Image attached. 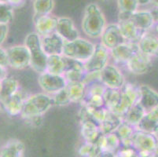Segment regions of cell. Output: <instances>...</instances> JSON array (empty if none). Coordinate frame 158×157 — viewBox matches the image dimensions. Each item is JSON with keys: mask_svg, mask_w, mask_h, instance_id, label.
<instances>
[{"mask_svg": "<svg viewBox=\"0 0 158 157\" xmlns=\"http://www.w3.org/2000/svg\"><path fill=\"white\" fill-rule=\"evenodd\" d=\"M106 25V17L99 6L96 3L88 4L84 10L81 23L84 34L90 39L100 38Z\"/></svg>", "mask_w": 158, "mask_h": 157, "instance_id": "cell-1", "label": "cell"}, {"mask_svg": "<svg viewBox=\"0 0 158 157\" xmlns=\"http://www.w3.org/2000/svg\"><path fill=\"white\" fill-rule=\"evenodd\" d=\"M53 105L52 96L44 92L30 95L24 101L21 116L26 121L43 116Z\"/></svg>", "mask_w": 158, "mask_h": 157, "instance_id": "cell-2", "label": "cell"}, {"mask_svg": "<svg viewBox=\"0 0 158 157\" xmlns=\"http://www.w3.org/2000/svg\"><path fill=\"white\" fill-rule=\"evenodd\" d=\"M24 45L28 47L31 55L30 67L39 75L45 72L48 56L43 49L41 37L35 31L29 33L24 39Z\"/></svg>", "mask_w": 158, "mask_h": 157, "instance_id": "cell-3", "label": "cell"}, {"mask_svg": "<svg viewBox=\"0 0 158 157\" xmlns=\"http://www.w3.org/2000/svg\"><path fill=\"white\" fill-rule=\"evenodd\" d=\"M96 44L85 38H78L71 42H65L62 55L71 60L85 63L94 53Z\"/></svg>", "mask_w": 158, "mask_h": 157, "instance_id": "cell-4", "label": "cell"}, {"mask_svg": "<svg viewBox=\"0 0 158 157\" xmlns=\"http://www.w3.org/2000/svg\"><path fill=\"white\" fill-rule=\"evenodd\" d=\"M132 147L139 157H151L158 150V142L153 134L135 130L132 137Z\"/></svg>", "mask_w": 158, "mask_h": 157, "instance_id": "cell-5", "label": "cell"}, {"mask_svg": "<svg viewBox=\"0 0 158 157\" xmlns=\"http://www.w3.org/2000/svg\"><path fill=\"white\" fill-rule=\"evenodd\" d=\"M121 97L120 103L116 108L113 113L123 118L127 111L135 105L139 100V85L126 83L124 86L120 89Z\"/></svg>", "mask_w": 158, "mask_h": 157, "instance_id": "cell-6", "label": "cell"}, {"mask_svg": "<svg viewBox=\"0 0 158 157\" xmlns=\"http://www.w3.org/2000/svg\"><path fill=\"white\" fill-rule=\"evenodd\" d=\"M110 52L101 43H96L95 50L91 55L84 64L85 72H101L108 64H110Z\"/></svg>", "mask_w": 158, "mask_h": 157, "instance_id": "cell-7", "label": "cell"}, {"mask_svg": "<svg viewBox=\"0 0 158 157\" xmlns=\"http://www.w3.org/2000/svg\"><path fill=\"white\" fill-rule=\"evenodd\" d=\"M101 83L106 88L120 90L127 82L118 66L109 64L101 71Z\"/></svg>", "mask_w": 158, "mask_h": 157, "instance_id": "cell-8", "label": "cell"}, {"mask_svg": "<svg viewBox=\"0 0 158 157\" xmlns=\"http://www.w3.org/2000/svg\"><path fill=\"white\" fill-rule=\"evenodd\" d=\"M9 66L17 70H22L29 67L31 55L28 47L24 45H16L7 49Z\"/></svg>", "mask_w": 158, "mask_h": 157, "instance_id": "cell-9", "label": "cell"}, {"mask_svg": "<svg viewBox=\"0 0 158 157\" xmlns=\"http://www.w3.org/2000/svg\"><path fill=\"white\" fill-rule=\"evenodd\" d=\"M38 83L44 93L51 96L65 88L68 85L64 76L53 75L47 72L39 75Z\"/></svg>", "mask_w": 158, "mask_h": 157, "instance_id": "cell-10", "label": "cell"}, {"mask_svg": "<svg viewBox=\"0 0 158 157\" xmlns=\"http://www.w3.org/2000/svg\"><path fill=\"white\" fill-rule=\"evenodd\" d=\"M139 51V49L137 43L124 42L113 50H110V59L113 60L114 64L116 65L121 64L125 66L127 61Z\"/></svg>", "mask_w": 158, "mask_h": 157, "instance_id": "cell-11", "label": "cell"}, {"mask_svg": "<svg viewBox=\"0 0 158 157\" xmlns=\"http://www.w3.org/2000/svg\"><path fill=\"white\" fill-rule=\"evenodd\" d=\"M100 43L109 50H113L115 47L125 42L122 37L117 23L107 24L100 37Z\"/></svg>", "mask_w": 158, "mask_h": 157, "instance_id": "cell-12", "label": "cell"}, {"mask_svg": "<svg viewBox=\"0 0 158 157\" xmlns=\"http://www.w3.org/2000/svg\"><path fill=\"white\" fill-rule=\"evenodd\" d=\"M55 32L65 42H71L80 38V32L76 28L74 22L68 17H60L57 18Z\"/></svg>", "mask_w": 158, "mask_h": 157, "instance_id": "cell-13", "label": "cell"}, {"mask_svg": "<svg viewBox=\"0 0 158 157\" xmlns=\"http://www.w3.org/2000/svg\"><path fill=\"white\" fill-rule=\"evenodd\" d=\"M127 71L133 75H143L149 71L152 66V58L139 51L126 64Z\"/></svg>", "mask_w": 158, "mask_h": 157, "instance_id": "cell-14", "label": "cell"}, {"mask_svg": "<svg viewBox=\"0 0 158 157\" xmlns=\"http://www.w3.org/2000/svg\"><path fill=\"white\" fill-rule=\"evenodd\" d=\"M130 20L143 32L150 31L156 22L153 13L149 10H139L131 16Z\"/></svg>", "mask_w": 158, "mask_h": 157, "instance_id": "cell-15", "label": "cell"}, {"mask_svg": "<svg viewBox=\"0 0 158 157\" xmlns=\"http://www.w3.org/2000/svg\"><path fill=\"white\" fill-rule=\"evenodd\" d=\"M41 43L43 49L47 56L62 55L65 41L57 32H53L42 37Z\"/></svg>", "mask_w": 158, "mask_h": 157, "instance_id": "cell-16", "label": "cell"}, {"mask_svg": "<svg viewBox=\"0 0 158 157\" xmlns=\"http://www.w3.org/2000/svg\"><path fill=\"white\" fill-rule=\"evenodd\" d=\"M139 103L146 112L158 107V92L146 84L139 85Z\"/></svg>", "mask_w": 158, "mask_h": 157, "instance_id": "cell-17", "label": "cell"}, {"mask_svg": "<svg viewBox=\"0 0 158 157\" xmlns=\"http://www.w3.org/2000/svg\"><path fill=\"white\" fill-rule=\"evenodd\" d=\"M139 51L149 57L158 56V35L146 31L138 42Z\"/></svg>", "mask_w": 158, "mask_h": 157, "instance_id": "cell-18", "label": "cell"}, {"mask_svg": "<svg viewBox=\"0 0 158 157\" xmlns=\"http://www.w3.org/2000/svg\"><path fill=\"white\" fill-rule=\"evenodd\" d=\"M57 18L58 17L50 14V15L42 16V17H37L35 19H33L34 24H35V32L41 38L53 32H55Z\"/></svg>", "mask_w": 158, "mask_h": 157, "instance_id": "cell-19", "label": "cell"}, {"mask_svg": "<svg viewBox=\"0 0 158 157\" xmlns=\"http://www.w3.org/2000/svg\"><path fill=\"white\" fill-rule=\"evenodd\" d=\"M66 61L67 68L64 74V77L65 78L67 83H73L83 81L85 74L84 63L68 58H66Z\"/></svg>", "mask_w": 158, "mask_h": 157, "instance_id": "cell-20", "label": "cell"}, {"mask_svg": "<svg viewBox=\"0 0 158 157\" xmlns=\"http://www.w3.org/2000/svg\"><path fill=\"white\" fill-rule=\"evenodd\" d=\"M117 24L122 37L125 42L138 43L145 33L139 30L130 19L119 21Z\"/></svg>", "mask_w": 158, "mask_h": 157, "instance_id": "cell-21", "label": "cell"}, {"mask_svg": "<svg viewBox=\"0 0 158 157\" xmlns=\"http://www.w3.org/2000/svg\"><path fill=\"white\" fill-rule=\"evenodd\" d=\"M27 97L23 94L22 91L19 90L18 93L13 95L12 97L7 99L2 105L5 109L6 112L10 116H17L19 115L21 116L23 108H24V101Z\"/></svg>", "mask_w": 158, "mask_h": 157, "instance_id": "cell-22", "label": "cell"}, {"mask_svg": "<svg viewBox=\"0 0 158 157\" xmlns=\"http://www.w3.org/2000/svg\"><path fill=\"white\" fill-rule=\"evenodd\" d=\"M80 134L85 142L94 144L102 135L98 125L91 120L81 123Z\"/></svg>", "mask_w": 158, "mask_h": 157, "instance_id": "cell-23", "label": "cell"}, {"mask_svg": "<svg viewBox=\"0 0 158 157\" xmlns=\"http://www.w3.org/2000/svg\"><path fill=\"white\" fill-rule=\"evenodd\" d=\"M24 152V143L17 139H12L0 149V157H23Z\"/></svg>", "mask_w": 158, "mask_h": 157, "instance_id": "cell-24", "label": "cell"}, {"mask_svg": "<svg viewBox=\"0 0 158 157\" xmlns=\"http://www.w3.org/2000/svg\"><path fill=\"white\" fill-rule=\"evenodd\" d=\"M67 68L66 58L63 55L48 56L47 63V72L57 76H64Z\"/></svg>", "mask_w": 158, "mask_h": 157, "instance_id": "cell-25", "label": "cell"}, {"mask_svg": "<svg viewBox=\"0 0 158 157\" xmlns=\"http://www.w3.org/2000/svg\"><path fill=\"white\" fill-rule=\"evenodd\" d=\"M123 118L110 111L105 120L98 125L102 134L107 135L115 133L120 124L123 123Z\"/></svg>", "mask_w": 158, "mask_h": 157, "instance_id": "cell-26", "label": "cell"}, {"mask_svg": "<svg viewBox=\"0 0 158 157\" xmlns=\"http://www.w3.org/2000/svg\"><path fill=\"white\" fill-rule=\"evenodd\" d=\"M2 83V90L0 93V103H4L7 99L12 97L13 95L20 90L19 83L15 78L6 77Z\"/></svg>", "mask_w": 158, "mask_h": 157, "instance_id": "cell-27", "label": "cell"}, {"mask_svg": "<svg viewBox=\"0 0 158 157\" xmlns=\"http://www.w3.org/2000/svg\"><path fill=\"white\" fill-rule=\"evenodd\" d=\"M117 7L119 10V21L130 19L131 16L139 10V0H118Z\"/></svg>", "mask_w": 158, "mask_h": 157, "instance_id": "cell-28", "label": "cell"}, {"mask_svg": "<svg viewBox=\"0 0 158 157\" xmlns=\"http://www.w3.org/2000/svg\"><path fill=\"white\" fill-rule=\"evenodd\" d=\"M146 112L139 102L132 106L123 117V122L136 128L146 115Z\"/></svg>", "mask_w": 158, "mask_h": 157, "instance_id": "cell-29", "label": "cell"}, {"mask_svg": "<svg viewBox=\"0 0 158 157\" xmlns=\"http://www.w3.org/2000/svg\"><path fill=\"white\" fill-rule=\"evenodd\" d=\"M69 95L71 103H82L86 98L87 86L83 82L68 83L67 85Z\"/></svg>", "mask_w": 158, "mask_h": 157, "instance_id": "cell-30", "label": "cell"}, {"mask_svg": "<svg viewBox=\"0 0 158 157\" xmlns=\"http://www.w3.org/2000/svg\"><path fill=\"white\" fill-rule=\"evenodd\" d=\"M158 125V116L155 109L146 112L143 119L140 122L137 127L138 130L152 134L155 128Z\"/></svg>", "mask_w": 158, "mask_h": 157, "instance_id": "cell-31", "label": "cell"}, {"mask_svg": "<svg viewBox=\"0 0 158 157\" xmlns=\"http://www.w3.org/2000/svg\"><path fill=\"white\" fill-rule=\"evenodd\" d=\"M135 130L134 126L123 121V123L115 132L120 139L121 147H132V137L134 135Z\"/></svg>", "mask_w": 158, "mask_h": 157, "instance_id": "cell-32", "label": "cell"}, {"mask_svg": "<svg viewBox=\"0 0 158 157\" xmlns=\"http://www.w3.org/2000/svg\"><path fill=\"white\" fill-rule=\"evenodd\" d=\"M55 6L54 0H35L33 2L34 17L33 19L42 16L50 15Z\"/></svg>", "mask_w": 158, "mask_h": 157, "instance_id": "cell-33", "label": "cell"}, {"mask_svg": "<svg viewBox=\"0 0 158 157\" xmlns=\"http://www.w3.org/2000/svg\"><path fill=\"white\" fill-rule=\"evenodd\" d=\"M120 97H121L120 90L107 88L105 93L103 94V98L105 101V107L111 112H113L120 103Z\"/></svg>", "mask_w": 158, "mask_h": 157, "instance_id": "cell-34", "label": "cell"}, {"mask_svg": "<svg viewBox=\"0 0 158 157\" xmlns=\"http://www.w3.org/2000/svg\"><path fill=\"white\" fill-rule=\"evenodd\" d=\"M14 18V9L8 1H0V24H8Z\"/></svg>", "mask_w": 158, "mask_h": 157, "instance_id": "cell-35", "label": "cell"}, {"mask_svg": "<svg viewBox=\"0 0 158 157\" xmlns=\"http://www.w3.org/2000/svg\"><path fill=\"white\" fill-rule=\"evenodd\" d=\"M52 100L54 105L56 106H66L71 104V101L69 98V95L68 89L67 86L63 90H60L55 94L52 95Z\"/></svg>", "mask_w": 158, "mask_h": 157, "instance_id": "cell-36", "label": "cell"}, {"mask_svg": "<svg viewBox=\"0 0 158 157\" xmlns=\"http://www.w3.org/2000/svg\"><path fill=\"white\" fill-rule=\"evenodd\" d=\"M98 153L95 144L84 142L78 149V154L81 157H95Z\"/></svg>", "mask_w": 158, "mask_h": 157, "instance_id": "cell-37", "label": "cell"}, {"mask_svg": "<svg viewBox=\"0 0 158 157\" xmlns=\"http://www.w3.org/2000/svg\"><path fill=\"white\" fill-rule=\"evenodd\" d=\"M106 152H111L116 153L121 148V142L118 135L116 133H112L106 135Z\"/></svg>", "mask_w": 158, "mask_h": 157, "instance_id": "cell-38", "label": "cell"}, {"mask_svg": "<svg viewBox=\"0 0 158 157\" xmlns=\"http://www.w3.org/2000/svg\"><path fill=\"white\" fill-rule=\"evenodd\" d=\"M106 87L101 83L97 82L87 86V95L86 97L90 96H103L106 90Z\"/></svg>", "mask_w": 158, "mask_h": 157, "instance_id": "cell-39", "label": "cell"}, {"mask_svg": "<svg viewBox=\"0 0 158 157\" xmlns=\"http://www.w3.org/2000/svg\"><path fill=\"white\" fill-rule=\"evenodd\" d=\"M81 104H84L94 109H101L105 107V101L103 96H90L86 97L85 100Z\"/></svg>", "mask_w": 158, "mask_h": 157, "instance_id": "cell-40", "label": "cell"}, {"mask_svg": "<svg viewBox=\"0 0 158 157\" xmlns=\"http://www.w3.org/2000/svg\"><path fill=\"white\" fill-rule=\"evenodd\" d=\"M82 82L87 86L94 83H97V82H101V72H85Z\"/></svg>", "mask_w": 158, "mask_h": 157, "instance_id": "cell-41", "label": "cell"}, {"mask_svg": "<svg viewBox=\"0 0 158 157\" xmlns=\"http://www.w3.org/2000/svg\"><path fill=\"white\" fill-rule=\"evenodd\" d=\"M116 157H139L133 147H121L116 152Z\"/></svg>", "mask_w": 158, "mask_h": 157, "instance_id": "cell-42", "label": "cell"}, {"mask_svg": "<svg viewBox=\"0 0 158 157\" xmlns=\"http://www.w3.org/2000/svg\"><path fill=\"white\" fill-rule=\"evenodd\" d=\"M8 33H9V25L0 24V47L7 39Z\"/></svg>", "mask_w": 158, "mask_h": 157, "instance_id": "cell-43", "label": "cell"}, {"mask_svg": "<svg viewBox=\"0 0 158 157\" xmlns=\"http://www.w3.org/2000/svg\"><path fill=\"white\" fill-rule=\"evenodd\" d=\"M0 66L6 68L9 66V59L7 55V50L0 47Z\"/></svg>", "mask_w": 158, "mask_h": 157, "instance_id": "cell-44", "label": "cell"}, {"mask_svg": "<svg viewBox=\"0 0 158 157\" xmlns=\"http://www.w3.org/2000/svg\"><path fill=\"white\" fill-rule=\"evenodd\" d=\"M8 77V72H7V69L6 68L1 67L0 66V81H2L4 79Z\"/></svg>", "mask_w": 158, "mask_h": 157, "instance_id": "cell-45", "label": "cell"}, {"mask_svg": "<svg viewBox=\"0 0 158 157\" xmlns=\"http://www.w3.org/2000/svg\"><path fill=\"white\" fill-rule=\"evenodd\" d=\"M96 157H116V153L111 152H99Z\"/></svg>", "mask_w": 158, "mask_h": 157, "instance_id": "cell-46", "label": "cell"}, {"mask_svg": "<svg viewBox=\"0 0 158 157\" xmlns=\"http://www.w3.org/2000/svg\"><path fill=\"white\" fill-rule=\"evenodd\" d=\"M152 134H153V136H154L155 138H156V140H157V142H158V125H157V126H156V127L155 128L154 130H153V133H152Z\"/></svg>", "mask_w": 158, "mask_h": 157, "instance_id": "cell-47", "label": "cell"}, {"mask_svg": "<svg viewBox=\"0 0 158 157\" xmlns=\"http://www.w3.org/2000/svg\"><path fill=\"white\" fill-rule=\"evenodd\" d=\"M150 4L156 7V9H158V1H150Z\"/></svg>", "mask_w": 158, "mask_h": 157, "instance_id": "cell-48", "label": "cell"}, {"mask_svg": "<svg viewBox=\"0 0 158 157\" xmlns=\"http://www.w3.org/2000/svg\"><path fill=\"white\" fill-rule=\"evenodd\" d=\"M154 28H155V29H156V31L158 32V21H156V24H155V26H154Z\"/></svg>", "mask_w": 158, "mask_h": 157, "instance_id": "cell-49", "label": "cell"}, {"mask_svg": "<svg viewBox=\"0 0 158 157\" xmlns=\"http://www.w3.org/2000/svg\"><path fill=\"white\" fill-rule=\"evenodd\" d=\"M151 157H158V150L157 151H156V152H155V153L154 154H153V155H152V156Z\"/></svg>", "mask_w": 158, "mask_h": 157, "instance_id": "cell-50", "label": "cell"}, {"mask_svg": "<svg viewBox=\"0 0 158 157\" xmlns=\"http://www.w3.org/2000/svg\"><path fill=\"white\" fill-rule=\"evenodd\" d=\"M1 90H2V83L0 81V93H1Z\"/></svg>", "mask_w": 158, "mask_h": 157, "instance_id": "cell-51", "label": "cell"}, {"mask_svg": "<svg viewBox=\"0 0 158 157\" xmlns=\"http://www.w3.org/2000/svg\"><path fill=\"white\" fill-rule=\"evenodd\" d=\"M95 157H96V156H95Z\"/></svg>", "mask_w": 158, "mask_h": 157, "instance_id": "cell-52", "label": "cell"}]
</instances>
